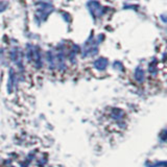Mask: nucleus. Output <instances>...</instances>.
I'll return each mask as SVG.
<instances>
[{
    "label": "nucleus",
    "mask_w": 167,
    "mask_h": 167,
    "mask_svg": "<svg viewBox=\"0 0 167 167\" xmlns=\"http://www.w3.org/2000/svg\"><path fill=\"white\" fill-rule=\"evenodd\" d=\"M87 5H88V8H89L91 15L93 16L94 18H99V17H101V16H103V8H101V5H100V3H99V2L92 0V1L88 2Z\"/></svg>",
    "instance_id": "1"
},
{
    "label": "nucleus",
    "mask_w": 167,
    "mask_h": 167,
    "mask_svg": "<svg viewBox=\"0 0 167 167\" xmlns=\"http://www.w3.org/2000/svg\"><path fill=\"white\" fill-rule=\"evenodd\" d=\"M106 59H99L98 61L95 62V66L97 67V68H100V69H103L106 68Z\"/></svg>",
    "instance_id": "2"
},
{
    "label": "nucleus",
    "mask_w": 167,
    "mask_h": 167,
    "mask_svg": "<svg viewBox=\"0 0 167 167\" xmlns=\"http://www.w3.org/2000/svg\"><path fill=\"white\" fill-rule=\"evenodd\" d=\"M8 2H5V1H0V13L1 11H5L6 8H8Z\"/></svg>",
    "instance_id": "3"
}]
</instances>
